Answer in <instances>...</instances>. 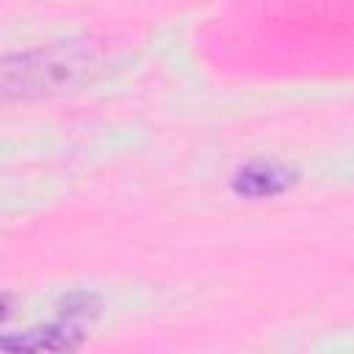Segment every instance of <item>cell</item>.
Listing matches in <instances>:
<instances>
[{
    "mask_svg": "<svg viewBox=\"0 0 354 354\" xmlns=\"http://www.w3.org/2000/svg\"><path fill=\"white\" fill-rule=\"evenodd\" d=\"M108 53L94 39L58 41L3 58L0 91L6 100H39L91 86L108 72Z\"/></svg>",
    "mask_w": 354,
    "mask_h": 354,
    "instance_id": "6da1fadb",
    "label": "cell"
},
{
    "mask_svg": "<svg viewBox=\"0 0 354 354\" xmlns=\"http://www.w3.org/2000/svg\"><path fill=\"white\" fill-rule=\"evenodd\" d=\"M290 185V171L285 166H274V163H254V166H246L235 174L232 180V188L238 194H246V196H274L279 191H285Z\"/></svg>",
    "mask_w": 354,
    "mask_h": 354,
    "instance_id": "7a4b0ae2",
    "label": "cell"
},
{
    "mask_svg": "<svg viewBox=\"0 0 354 354\" xmlns=\"http://www.w3.org/2000/svg\"><path fill=\"white\" fill-rule=\"evenodd\" d=\"M75 329L72 326H44V329H30L25 335H19L17 340L14 337H3V348L6 351H61V348H75L77 346V337H72Z\"/></svg>",
    "mask_w": 354,
    "mask_h": 354,
    "instance_id": "3957f363",
    "label": "cell"
}]
</instances>
